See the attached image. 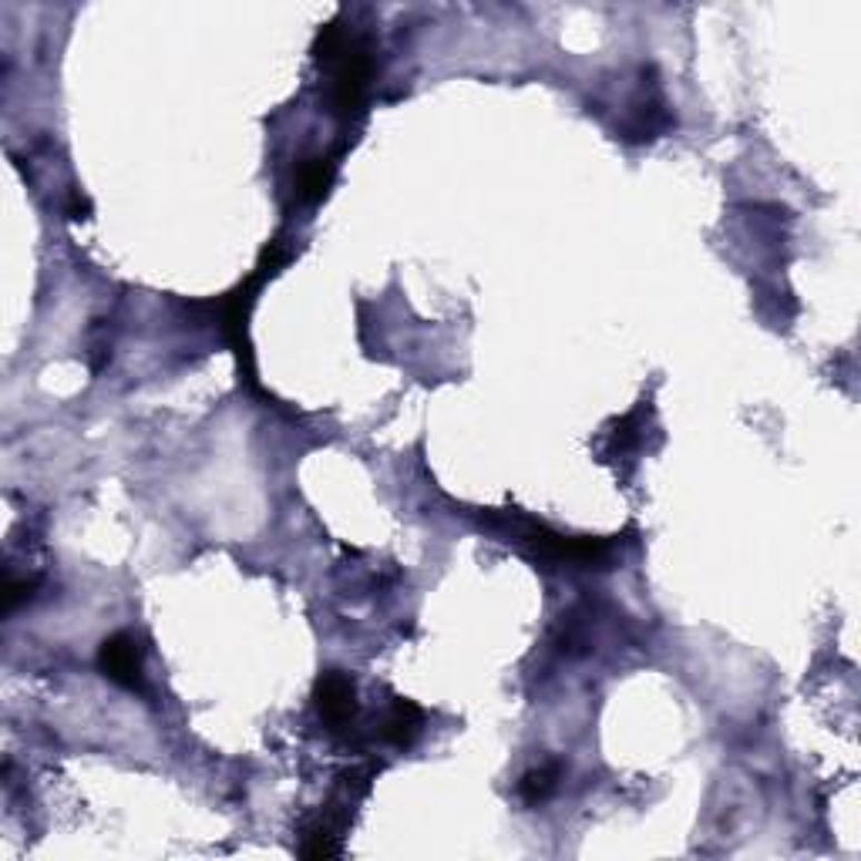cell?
I'll return each instance as SVG.
<instances>
[{
    "mask_svg": "<svg viewBox=\"0 0 861 861\" xmlns=\"http://www.w3.org/2000/svg\"><path fill=\"white\" fill-rule=\"evenodd\" d=\"M71 219H91V203H88V196L81 193V189H75L71 193V203H68V209H65Z\"/></svg>",
    "mask_w": 861,
    "mask_h": 861,
    "instance_id": "8",
    "label": "cell"
},
{
    "mask_svg": "<svg viewBox=\"0 0 861 861\" xmlns=\"http://www.w3.org/2000/svg\"><path fill=\"white\" fill-rule=\"evenodd\" d=\"M313 55L320 65L333 68V115L351 121L364 111L371 78H374V51L364 38H354L340 21L320 28Z\"/></svg>",
    "mask_w": 861,
    "mask_h": 861,
    "instance_id": "1",
    "label": "cell"
},
{
    "mask_svg": "<svg viewBox=\"0 0 861 861\" xmlns=\"http://www.w3.org/2000/svg\"><path fill=\"white\" fill-rule=\"evenodd\" d=\"M333 176H336V162L330 155L303 158L300 168H296V196L306 199V203H320L330 193Z\"/></svg>",
    "mask_w": 861,
    "mask_h": 861,
    "instance_id": "5",
    "label": "cell"
},
{
    "mask_svg": "<svg viewBox=\"0 0 861 861\" xmlns=\"http://www.w3.org/2000/svg\"><path fill=\"white\" fill-rule=\"evenodd\" d=\"M35 579H8V586H4V613H14L25 599H31V593H35Z\"/></svg>",
    "mask_w": 861,
    "mask_h": 861,
    "instance_id": "7",
    "label": "cell"
},
{
    "mask_svg": "<svg viewBox=\"0 0 861 861\" xmlns=\"http://www.w3.org/2000/svg\"><path fill=\"white\" fill-rule=\"evenodd\" d=\"M98 669L105 679H111L121 691L141 694L145 673H141V646L131 633H115L98 646Z\"/></svg>",
    "mask_w": 861,
    "mask_h": 861,
    "instance_id": "2",
    "label": "cell"
},
{
    "mask_svg": "<svg viewBox=\"0 0 861 861\" xmlns=\"http://www.w3.org/2000/svg\"><path fill=\"white\" fill-rule=\"evenodd\" d=\"M313 701H316V714L330 731H343L351 727L358 717V686L348 673L330 669L316 679L313 686Z\"/></svg>",
    "mask_w": 861,
    "mask_h": 861,
    "instance_id": "3",
    "label": "cell"
},
{
    "mask_svg": "<svg viewBox=\"0 0 861 861\" xmlns=\"http://www.w3.org/2000/svg\"><path fill=\"white\" fill-rule=\"evenodd\" d=\"M424 727V711L411 701H394L381 721V741L391 747H411Z\"/></svg>",
    "mask_w": 861,
    "mask_h": 861,
    "instance_id": "4",
    "label": "cell"
},
{
    "mask_svg": "<svg viewBox=\"0 0 861 861\" xmlns=\"http://www.w3.org/2000/svg\"><path fill=\"white\" fill-rule=\"evenodd\" d=\"M559 774H562V767L559 764H542V767H532L522 781H519V794H522V801L526 804H542L556 787H559Z\"/></svg>",
    "mask_w": 861,
    "mask_h": 861,
    "instance_id": "6",
    "label": "cell"
}]
</instances>
